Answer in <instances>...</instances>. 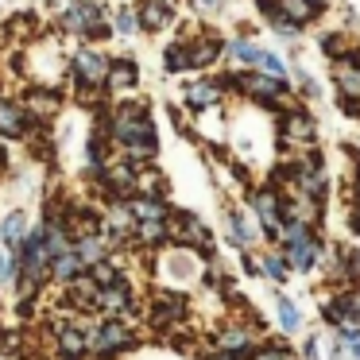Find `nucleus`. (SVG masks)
Masks as SVG:
<instances>
[{
	"label": "nucleus",
	"mask_w": 360,
	"mask_h": 360,
	"mask_svg": "<svg viewBox=\"0 0 360 360\" xmlns=\"http://www.w3.org/2000/svg\"><path fill=\"white\" fill-rule=\"evenodd\" d=\"M198 8H202L205 16H217V12H221V0H198Z\"/></svg>",
	"instance_id": "obj_33"
},
{
	"label": "nucleus",
	"mask_w": 360,
	"mask_h": 360,
	"mask_svg": "<svg viewBox=\"0 0 360 360\" xmlns=\"http://www.w3.org/2000/svg\"><path fill=\"white\" fill-rule=\"evenodd\" d=\"M4 163H8V155H4V148H0V167H4Z\"/></svg>",
	"instance_id": "obj_38"
},
{
	"label": "nucleus",
	"mask_w": 360,
	"mask_h": 360,
	"mask_svg": "<svg viewBox=\"0 0 360 360\" xmlns=\"http://www.w3.org/2000/svg\"><path fill=\"white\" fill-rule=\"evenodd\" d=\"M349 333V349H352V356H360V329H345Z\"/></svg>",
	"instance_id": "obj_34"
},
{
	"label": "nucleus",
	"mask_w": 360,
	"mask_h": 360,
	"mask_svg": "<svg viewBox=\"0 0 360 360\" xmlns=\"http://www.w3.org/2000/svg\"><path fill=\"white\" fill-rule=\"evenodd\" d=\"M0 279H12V264L4 256H0Z\"/></svg>",
	"instance_id": "obj_35"
},
{
	"label": "nucleus",
	"mask_w": 360,
	"mask_h": 360,
	"mask_svg": "<svg viewBox=\"0 0 360 360\" xmlns=\"http://www.w3.org/2000/svg\"><path fill=\"white\" fill-rule=\"evenodd\" d=\"M314 256H318V244H314L310 236L287 244V264L298 267V271H310V267H314Z\"/></svg>",
	"instance_id": "obj_16"
},
{
	"label": "nucleus",
	"mask_w": 360,
	"mask_h": 360,
	"mask_svg": "<svg viewBox=\"0 0 360 360\" xmlns=\"http://www.w3.org/2000/svg\"><path fill=\"white\" fill-rule=\"evenodd\" d=\"M252 210L264 221L267 233L283 236V205H279V194H275V190H256V194H252Z\"/></svg>",
	"instance_id": "obj_5"
},
{
	"label": "nucleus",
	"mask_w": 360,
	"mask_h": 360,
	"mask_svg": "<svg viewBox=\"0 0 360 360\" xmlns=\"http://www.w3.org/2000/svg\"><path fill=\"white\" fill-rule=\"evenodd\" d=\"M136 27H140V16H136L132 8H120V12H117V32H120V35H132Z\"/></svg>",
	"instance_id": "obj_27"
},
{
	"label": "nucleus",
	"mask_w": 360,
	"mask_h": 360,
	"mask_svg": "<svg viewBox=\"0 0 360 360\" xmlns=\"http://www.w3.org/2000/svg\"><path fill=\"white\" fill-rule=\"evenodd\" d=\"M171 233L179 236L182 244H194V248L210 252V233L202 229V221H198L194 213H174V221H171Z\"/></svg>",
	"instance_id": "obj_7"
},
{
	"label": "nucleus",
	"mask_w": 360,
	"mask_h": 360,
	"mask_svg": "<svg viewBox=\"0 0 360 360\" xmlns=\"http://www.w3.org/2000/svg\"><path fill=\"white\" fill-rule=\"evenodd\" d=\"M74 78H78V86H86V89L105 86V78H109V58H105L101 51H94V47H82L78 55H74Z\"/></svg>",
	"instance_id": "obj_3"
},
{
	"label": "nucleus",
	"mask_w": 360,
	"mask_h": 360,
	"mask_svg": "<svg viewBox=\"0 0 360 360\" xmlns=\"http://www.w3.org/2000/svg\"><path fill=\"white\" fill-rule=\"evenodd\" d=\"M171 20H174L171 0H140V24L148 27V32H163Z\"/></svg>",
	"instance_id": "obj_12"
},
{
	"label": "nucleus",
	"mask_w": 360,
	"mask_h": 360,
	"mask_svg": "<svg viewBox=\"0 0 360 360\" xmlns=\"http://www.w3.org/2000/svg\"><path fill=\"white\" fill-rule=\"evenodd\" d=\"M233 86L244 89L248 97H256V101H264V105H275V101L287 97V78H275V74H264V70L233 74Z\"/></svg>",
	"instance_id": "obj_2"
},
{
	"label": "nucleus",
	"mask_w": 360,
	"mask_h": 360,
	"mask_svg": "<svg viewBox=\"0 0 360 360\" xmlns=\"http://www.w3.org/2000/svg\"><path fill=\"white\" fill-rule=\"evenodd\" d=\"M275 12L287 16L295 27H302V24H314L321 16V0H275Z\"/></svg>",
	"instance_id": "obj_9"
},
{
	"label": "nucleus",
	"mask_w": 360,
	"mask_h": 360,
	"mask_svg": "<svg viewBox=\"0 0 360 360\" xmlns=\"http://www.w3.org/2000/svg\"><path fill=\"white\" fill-rule=\"evenodd\" d=\"M186 66H190V43H171V47H167V70L179 74V70H186Z\"/></svg>",
	"instance_id": "obj_24"
},
{
	"label": "nucleus",
	"mask_w": 360,
	"mask_h": 360,
	"mask_svg": "<svg viewBox=\"0 0 360 360\" xmlns=\"http://www.w3.org/2000/svg\"><path fill=\"white\" fill-rule=\"evenodd\" d=\"M74 252L86 259V267H94L105 259V240L101 236H82V240H74Z\"/></svg>",
	"instance_id": "obj_21"
},
{
	"label": "nucleus",
	"mask_w": 360,
	"mask_h": 360,
	"mask_svg": "<svg viewBox=\"0 0 360 360\" xmlns=\"http://www.w3.org/2000/svg\"><path fill=\"white\" fill-rule=\"evenodd\" d=\"M306 360H318V349H314V341L306 345Z\"/></svg>",
	"instance_id": "obj_36"
},
{
	"label": "nucleus",
	"mask_w": 360,
	"mask_h": 360,
	"mask_svg": "<svg viewBox=\"0 0 360 360\" xmlns=\"http://www.w3.org/2000/svg\"><path fill=\"white\" fill-rule=\"evenodd\" d=\"M112 140L124 143L128 151V163H148L155 159V124H151L148 109L140 105H120L112 112Z\"/></svg>",
	"instance_id": "obj_1"
},
{
	"label": "nucleus",
	"mask_w": 360,
	"mask_h": 360,
	"mask_svg": "<svg viewBox=\"0 0 360 360\" xmlns=\"http://www.w3.org/2000/svg\"><path fill=\"white\" fill-rule=\"evenodd\" d=\"M256 70H264V74H275V78H283V63H279V55L264 51V55H259V63H256Z\"/></svg>",
	"instance_id": "obj_28"
},
{
	"label": "nucleus",
	"mask_w": 360,
	"mask_h": 360,
	"mask_svg": "<svg viewBox=\"0 0 360 360\" xmlns=\"http://www.w3.org/2000/svg\"><path fill=\"white\" fill-rule=\"evenodd\" d=\"M279 321H283V329H287V333H295V329L302 326V314L295 310V302H287V298H279Z\"/></svg>",
	"instance_id": "obj_26"
},
{
	"label": "nucleus",
	"mask_w": 360,
	"mask_h": 360,
	"mask_svg": "<svg viewBox=\"0 0 360 360\" xmlns=\"http://www.w3.org/2000/svg\"><path fill=\"white\" fill-rule=\"evenodd\" d=\"M326 321H337L341 329H356L360 310H356V298H337V302L326 306Z\"/></svg>",
	"instance_id": "obj_15"
},
{
	"label": "nucleus",
	"mask_w": 360,
	"mask_h": 360,
	"mask_svg": "<svg viewBox=\"0 0 360 360\" xmlns=\"http://www.w3.org/2000/svg\"><path fill=\"white\" fill-rule=\"evenodd\" d=\"M264 271L271 275L275 283H287V264H283L279 256H264Z\"/></svg>",
	"instance_id": "obj_29"
},
{
	"label": "nucleus",
	"mask_w": 360,
	"mask_h": 360,
	"mask_svg": "<svg viewBox=\"0 0 360 360\" xmlns=\"http://www.w3.org/2000/svg\"><path fill=\"white\" fill-rule=\"evenodd\" d=\"M82 275H86V259H82L74 248L51 259V279H58V283H74V279H82Z\"/></svg>",
	"instance_id": "obj_13"
},
{
	"label": "nucleus",
	"mask_w": 360,
	"mask_h": 360,
	"mask_svg": "<svg viewBox=\"0 0 360 360\" xmlns=\"http://www.w3.org/2000/svg\"><path fill=\"white\" fill-rule=\"evenodd\" d=\"M128 341H132V333H128L124 326H120V321H105L101 329H97L94 333V349L101 352V356H112V352H120V349H128Z\"/></svg>",
	"instance_id": "obj_8"
},
{
	"label": "nucleus",
	"mask_w": 360,
	"mask_h": 360,
	"mask_svg": "<svg viewBox=\"0 0 360 360\" xmlns=\"http://www.w3.org/2000/svg\"><path fill=\"white\" fill-rule=\"evenodd\" d=\"M333 82L345 94V101H360V55L333 58Z\"/></svg>",
	"instance_id": "obj_4"
},
{
	"label": "nucleus",
	"mask_w": 360,
	"mask_h": 360,
	"mask_svg": "<svg viewBox=\"0 0 360 360\" xmlns=\"http://www.w3.org/2000/svg\"><path fill=\"white\" fill-rule=\"evenodd\" d=\"M136 78H140V70H136L132 58H112L105 86H109V94H128V89L136 86Z\"/></svg>",
	"instance_id": "obj_11"
},
{
	"label": "nucleus",
	"mask_w": 360,
	"mask_h": 360,
	"mask_svg": "<svg viewBox=\"0 0 360 360\" xmlns=\"http://www.w3.org/2000/svg\"><path fill=\"white\" fill-rule=\"evenodd\" d=\"M186 101H190V109H213L221 101V86L217 82H194L186 89Z\"/></svg>",
	"instance_id": "obj_17"
},
{
	"label": "nucleus",
	"mask_w": 360,
	"mask_h": 360,
	"mask_svg": "<svg viewBox=\"0 0 360 360\" xmlns=\"http://www.w3.org/2000/svg\"><path fill=\"white\" fill-rule=\"evenodd\" d=\"M229 229H233V236H236L240 244L252 236V233H248V225H244V217H240V213H233V217H229Z\"/></svg>",
	"instance_id": "obj_31"
},
{
	"label": "nucleus",
	"mask_w": 360,
	"mask_h": 360,
	"mask_svg": "<svg viewBox=\"0 0 360 360\" xmlns=\"http://www.w3.org/2000/svg\"><path fill=\"white\" fill-rule=\"evenodd\" d=\"M58 337H63V352L70 360H78L82 352L89 349V341H86V333H78V329H58Z\"/></svg>",
	"instance_id": "obj_23"
},
{
	"label": "nucleus",
	"mask_w": 360,
	"mask_h": 360,
	"mask_svg": "<svg viewBox=\"0 0 360 360\" xmlns=\"http://www.w3.org/2000/svg\"><path fill=\"white\" fill-rule=\"evenodd\" d=\"M97 302H101L105 306V310H124V306H128V290H124V283H109V287H101V290H97Z\"/></svg>",
	"instance_id": "obj_20"
},
{
	"label": "nucleus",
	"mask_w": 360,
	"mask_h": 360,
	"mask_svg": "<svg viewBox=\"0 0 360 360\" xmlns=\"http://www.w3.org/2000/svg\"><path fill=\"white\" fill-rule=\"evenodd\" d=\"M356 205H360V174H356Z\"/></svg>",
	"instance_id": "obj_39"
},
{
	"label": "nucleus",
	"mask_w": 360,
	"mask_h": 360,
	"mask_svg": "<svg viewBox=\"0 0 360 360\" xmlns=\"http://www.w3.org/2000/svg\"><path fill=\"white\" fill-rule=\"evenodd\" d=\"M221 43L217 39H190V66H198V70H205L210 63H217L221 55Z\"/></svg>",
	"instance_id": "obj_18"
},
{
	"label": "nucleus",
	"mask_w": 360,
	"mask_h": 360,
	"mask_svg": "<svg viewBox=\"0 0 360 360\" xmlns=\"http://www.w3.org/2000/svg\"><path fill=\"white\" fill-rule=\"evenodd\" d=\"M221 349L233 352V356L248 352V333H244V329H225V333H221Z\"/></svg>",
	"instance_id": "obj_25"
},
{
	"label": "nucleus",
	"mask_w": 360,
	"mask_h": 360,
	"mask_svg": "<svg viewBox=\"0 0 360 360\" xmlns=\"http://www.w3.org/2000/svg\"><path fill=\"white\" fill-rule=\"evenodd\" d=\"M321 51H326V55H333V58H341L345 55V43L337 39V35H321Z\"/></svg>",
	"instance_id": "obj_30"
},
{
	"label": "nucleus",
	"mask_w": 360,
	"mask_h": 360,
	"mask_svg": "<svg viewBox=\"0 0 360 360\" xmlns=\"http://www.w3.org/2000/svg\"><path fill=\"white\" fill-rule=\"evenodd\" d=\"M225 55L233 58V63L252 66V70H256V63H259V55H264V51H259L256 43H248V39H233V43L225 47Z\"/></svg>",
	"instance_id": "obj_19"
},
{
	"label": "nucleus",
	"mask_w": 360,
	"mask_h": 360,
	"mask_svg": "<svg viewBox=\"0 0 360 360\" xmlns=\"http://www.w3.org/2000/svg\"><path fill=\"white\" fill-rule=\"evenodd\" d=\"M101 20V8H97L94 0H70V8H66V32H78V35H89Z\"/></svg>",
	"instance_id": "obj_6"
},
{
	"label": "nucleus",
	"mask_w": 360,
	"mask_h": 360,
	"mask_svg": "<svg viewBox=\"0 0 360 360\" xmlns=\"http://www.w3.org/2000/svg\"><path fill=\"white\" fill-rule=\"evenodd\" d=\"M252 360H295V352L290 349H264V352H256Z\"/></svg>",
	"instance_id": "obj_32"
},
{
	"label": "nucleus",
	"mask_w": 360,
	"mask_h": 360,
	"mask_svg": "<svg viewBox=\"0 0 360 360\" xmlns=\"http://www.w3.org/2000/svg\"><path fill=\"white\" fill-rule=\"evenodd\" d=\"M205 360H236V356H233V352H225V349H221V356H205Z\"/></svg>",
	"instance_id": "obj_37"
},
{
	"label": "nucleus",
	"mask_w": 360,
	"mask_h": 360,
	"mask_svg": "<svg viewBox=\"0 0 360 360\" xmlns=\"http://www.w3.org/2000/svg\"><path fill=\"white\" fill-rule=\"evenodd\" d=\"M0 233H4V240H8V244H24L27 240V217H24V213H8L4 225H0Z\"/></svg>",
	"instance_id": "obj_22"
},
{
	"label": "nucleus",
	"mask_w": 360,
	"mask_h": 360,
	"mask_svg": "<svg viewBox=\"0 0 360 360\" xmlns=\"http://www.w3.org/2000/svg\"><path fill=\"white\" fill-rule=\"evenodd\" d=\"M24 128H27V112L16 101L0 97V136H24Z\"/></svg>",
	"instance_id": "obj_14"
},
{
	"label": "nucleus",
	"mask_w": 360,
	"mask_h": 360,
	"mask_svg": "<svg viewBox=\"0 0 360 360\" xmlns=\"http://www.w3.org/2000/svg\"><path fill=\"white\" fill-rule=\"evenodd\" d=\"M279 132H283V143H306V148H310L314 143V120L306 117V112H287Z\"/></svg>",
	"instance_id": "obj_10"
}]
</instances>
